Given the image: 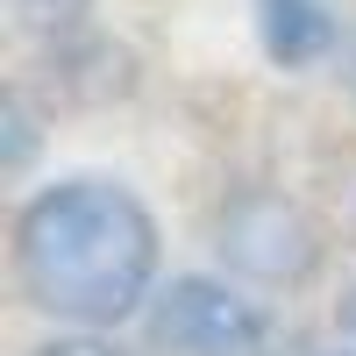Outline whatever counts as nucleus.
Segmentation results:
<instances>
[{"mask_svg": "<svg viewBox=\"0 0 356 356\" xmlns=\"http://www.w3.org/2000/svg\"><path fill=\"white\" fill-rule=\"evenodd\" d=\"M15 285L65 328H114L150 307L157 221L114 178H57L15 214Z\"/></svg>", "mask_w": 356, "mask_h": 356, "instance_id": "nucleus-1", "label": "nucleus"}, {"mask_svg": "<svg viewBox=\"0 0 356 356\" xmlns=\"http://www.w3.org/2000/svg\"><path fill=\"white\" fill-rule=\"evenodd\" d=\"M214 250L235 278L250 285H271V292H292L321 278V264H328V228L292 193L278 186H243L214 207Z\"/></svg>", "mask_w": 356, "mask_h": 356, "instance_id": "nucleus-2", "label": "nucleus"}, {"mask_svg": "<svg viewBox=\"0 0 356 356\" xmlns=\"http://www.w3.org/2000/svg\"><path fill=\"white\" fill-rule=\"evenodd\" d=\"M157 356H271V314L228 278H171L143 307Z\"/></svg>", "mask_w": 356, "mask_h": 356, "instance_id": "nucleus-3", "label": "nucleus"}, {"mask_svg": "<svg viewBox=\"0 0 356 356\" xmlns=\"http://www.w3.org/2000/svg\"><path fill=\"white\" fill-rule=\"evenodd\" d=\"M257 36H264V57L285 72H307L349 43L335 0H257Z\"/></svg>", "mask_w": 356, "mask_h": 356, "instance_id": "nucleus-4", "label": "nucleus"}, {"mask_svg": "<svg viewBox=\"0 0 356 356\" xmlns=\"http://www.w3.org/2000/svg\"><path fill=\"white\" fill-rule=\"evenodd\" d=\"M29 356H129L114 335H100V328H72V335H50V342H36Z\"/></svg>", "mask_w": 356, "mask_h": 356, "instance_id": "nucleus-5", "label": "nucleus"}, {"mask_svg": "<svg viewBox=\"0 0 356 356\" xmlns=\"http://www.w3.org/2000/svg\"><path fill=\"white\" fill-rule=\"evenodd\" d=\"M0 122H8V171H22V164H29V150H36V114H29V100H22V93H8Z\"/></svg>", "mask_w": 356, "mask_h": 356, "instance_id": "nucleus-6", "label": "nucleus"}, {"mask_svg": "<svg viewBox=\"0 0 356 356\" xmlns=\"http://www.w3.org/2000/svg\"><path fill=\"white\" fill-rule=\"evenodd\" d=\"M15 8H22V22H36V29H65L86 0H15Z\"/></svg>", "mask_w": 356, "mask_h": 356, "instance_id": "nucleus-7", "label": "nucleus"}, {"mask_svg": "<svg viewBox=\"0 0 356 356\" xmlns=\"http://www.w3.org/2000/svg\"><path fill=\"white\" fill-rule=\"evenodd\" d=\"M335 328H342V342L356 349V285H349L342 300H335Z\"/></svg>", "mask_w": 356, "mask_h": 356, "instance_id": "nucleus-8", "label": "nucleus"}, {"mask_svg": "<svg viewBox=\"0 0 356 356\" xmlns=\"http://www.w3.org/2000/svg\"><path fill=\"white\" fill-rule=\"evenodd\" d=\"M342 93L356 100V29H349V43H342Z\"/></svg>", "mask_w": 356, "mask_h": 356, "instance_id": "nucleus-9", "label": "nucleus"}, {"mask_svg": "<svg viewBox=\"0 0 356 356\" xmlns=\"http://www.w3.org/2000/svg\"><path fill=\"white\" fill-rule=\"evenodd\" d=\"M314 356H342V349H314Z\"/></svg>", "mask_w": 356, "mask_h": 356, "instance_id": "nucleus-10", "label": "nucleus"}]
</instances>
